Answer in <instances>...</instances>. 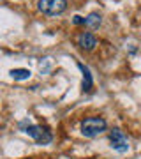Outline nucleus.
Wrapping results in <instances>:
<instances>
[{"label": "nucleus", "instance_id": "f257e3e1", "mask_svg": "<svg viewBox=\"0 0 141 159\" xmlns=\"http://www.w3.org/2000/svg\"><path fill=\"white\" fill-rule=\"evenodd\" d=\"M79 127H81V134L85 138H95L106 131L108 124L102 117H86V119L81 120Z\"/></svg>", "mask_w": 141, "mask_h": 159}, {"label": "nucleus", "instance_id": "f03ea898", "mask_svg": "<svg viewBox=\"0 0 141 159\" xmlns=\"http://www.w3.org/2000/svg\"><path fill=\"white\" fill-rule=\"evenodd\" d=\"M23 131H25L30 138H34V142L37 143V145H48V143H51V140H53V134H51V131L48 129L46 125L28 124Z\"/></svg>", "mask_w": 141, "mask_h": 159}, {"label": "nucleus", "instance_id": "7ed1b4c3", "mask_svg": "<svg viewBox=\"0 0 141 159\" xmlns=\"http://www.w3.org/2000/svg\"><path fill=\"white\" fill-rule=\"evenodd\" d=\"M37 7L46 16H58L67 9V0H39Z\"/></svg>", "mask_w": 141, "mask_h": 159}, {"label": "nucleus", "instance_id": "20e7f679", "mask_svg": "<svg viewBox=\"0 0 141 159\" xmlns=\"http://www.w3.org/2000/svg\"><path fill=\"white\" fill-rule=\"evenodd\" d=\"M109 143H111V148L117 150V152H127L129 148V143H127V138L118 127L109 131Z\"/></svg>", "mask_w": 141, "mask_h": 159}, {"label": "nucleus", "instance_id": "39448f33", "mask_svg": "<svg viewBox=\"0 0 141 159\" xmlns=\"http://www.w3.org/2000/svg\"><path fill=\"white\" fill-rule=\"evenodd\" d=\"M78 46L85 51H92L97 46V37L92 32H81L78 35Z\"/></svg>", "mask_w": 141, "mask_h": 159}, {"label": "nucleus", "instance_id": "423d86ee", "mask_svg": "<svg viewBox=\"0 0 141 159\" xmlns=\"http://www.w3.org/2000/svg\"><path fill=\"white\" fill-rule=\"evenodd\" d=\"M78 67H79V71L83 73V83H81V87H83V92H90L92 87H94V78H92L90 69L86 67L83 62H78Z\"/></svg>", "mask_w": 141, "mask_h": 159}, {"label": "nucleus", "instance_id": "0eeeda50", "mask_svg": "<svg viewBox=\"0 0 141 159\" xmlns=\"http://www.w3.org/2000/svg\"><path fill=\"white\" fill-rule=\"evenodd\" d=\"M101 23H102L101 14H99V12H90V14L86 16V21H85V25L95 30V29H99V27H101Z\"/></svg>", "mask_w": 141, "mask_h": 159}, {"label": "nucleus", "instance_id": "6e6552de", "mask_svg": "<svg viewBox=\"0 0 141 159\" xmlns=\"http://www.w3.org/2000/svg\"><path fill=\"white\" fill-rule=\"evenodd\" d=\"M11 78L16 81H23V80L30 78V71L28 69H12L11 71Z\"/></svg>", "mask_w": 141, "mask_h": 159}, {"label": "nucleus", "instance_id": "1a4fd4ad", "mask_svg": "<svg viewBox=\"0 0 141 159\" xmlns=\"http://www.w3.org/2000/svg\"><path fill=\"white\" fill-rule=\"evenodd\" d=\"M85 21H86V18H83V16H74L73 18L74 25H85Z\"/></svg>", "mask_w": 141, "mask_h": 159}]
</instances>
